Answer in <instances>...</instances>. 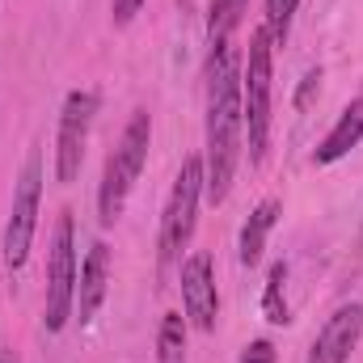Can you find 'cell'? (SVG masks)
I'll list each match as a JSON object with an SVG mask.
<instances>
[{"label": "cell", "mask_w": 363, "mask_h": 363, "mask_svg": "<svg viewBox=\"0 0 363 363\" xmlns=\"http://www.w3.org/2000/svg\"><path fill=\"white\" fill-rule=\"evenodd\" d=\"M250 0H211V13H207V43L220 47V43H233V30L241 26Z\"/></svg>", "instance_id": "obj_13"}, {"label": "cell", "mask_w": 363, "mask_h": 363, "mask_svg": "<svg viewBox=\"0 0 363 363\" xmlns=\"http://www.w3.org/2000/svg\"><path fill=\"white\" fill-rule=\"evenodd\" d=\"M38 203H43V152L34 148L17 174L13 186V207H9V224H4V267L9 271H21L26 258H30V245H34V228H38Z\"/></svg>", "instance_id": "obj_6"}, {"label": "cell", "mask_w": 363, "mask_h": 363, "mask_svg": "<svg viewBox=\"0 0 363 363\" xmlns=\"http://www.w3.org/2000/svg\"><path fill=\"white\" fill-rule=\"evenodd\" d=\"M203 157H186L174 178L169 190V203H165V216H161V271H169L182 258V250L190 245L194 237V224H199V203H203Z\"/></svg>", "instance_id": "obj_5"}, {"label": "cell", "mask_w": 363, "mask_h": 363, "mask_svg": "<svg viewBox=\"0 0 363 363\" xmlns=\"http://www.w3.org/2000/svg\"><path fill=\"white\" fill-rule=\"evenodd\" d=\"M317 89H321V68H313V72L304 77V85H300V93H296V106L304 110V106H308V97H313Z\"/></svg>", "instance_id": "obj_19"}, {"label": "cell", "mask_w": 363, "mask_h": 363, "mask_svg": "<svg viewBox=\"0 0 363 363\" xmlns=\"http://www.w3.org/2000/svg\"><path fill=\"white\" fill-rule=\"evenodd\" d=\"M140 9H144V0H110V17H114V26H131Z\"/></svg>", "instance_id": "obj_17"}, {"label": "cell", "mask_w": 363, "mask_h": 363, "mask_svg": "<svg viewBox=\"0 0 363 363\" xmlns=\"http://www.w3.org/2000/svg\"><path fill=\"white\" fill-rule=\"evenodd\" d=\"M77 228L72 216L64 211L51 237L47 254V296H43V325L47 334H64V325L77 317Z\"/></svg>", "instance_id": "obj_4"}, {"label": "cell", "mask_w": 363, "mask_h": 363, "mask_svg": "<svg viewBox=\"0 0 363 363\" xmlns=\"http://www.w3.org/2000/svg\"><path fill=\"white\" fill-rule=\"evenodd\" d=\"M296 9H300V0H267V34H271L274 47L287 43L291 21H296Z\"/></svg>", "instance_id": "obj_16"}, {"label": "cell", "mask_w": 363, "mask_h": 363, "mask_svg": "<svg viewBox=\"0 0 363 363\" xmlns=\"http://www.w3.org/2000/svg\"><path fill=\"white\" fill-rule=\"evenodd\" d=\"M148 144H152V118H148V110H135V114L127 118V127H123V135H118L110 161H106V169H101V186H97V220H101L106 228L123 216V207H127L135 182L144 174Z\"/></svg>", "instance_id": "obj_2"}, {"label": "cell", "mask_w": 363, "mask_h": 363, "mask_svg": "<svg viewBox=\"0 0 363 363\" xmlns=\"http://www.w3.org/2000/svg\"><path fill=\"white\" fill-rule=\"evenodd\" d=\"M283 287H287V262H274L271 274H267V291H262V313H267L271 325H287L291 321V308H287Z\"/></svg>", "instance_id": "obj_15"}, {"label": "cell", "mask_w": 363, "mask_h": 363, "mask_svg": "<svg viewBox=\"0 0 363 363\" xmlns=\"http://www.w3.org/2000/svg\"><path fill=\"white\" fill-rule=\"evenodd\" d=\"M106 291H110V245L93 241L77 271V321L81 325H89L97 317V308L106 304Z\"/></svg>", "instance_id": "obj_10"}, {"label": "cell", "mask_w": 363, "mask_h": 363, "mask_svg": "<svg viewBox=\"0 0 363 363\" xmlns=\"http://www.w3.org/2000/svg\"><path fill=\"white\" fill-rule=\"evenodd\" d=\"M359 338H363V304L359 300L338 304V308L325 317L321 334L313 338L308 363H347L351 359V351L359 347Z\"/></svg>", "instance_id": "obj_9"}, {"label": "cell", "mask_w": 363, "mask_h": 363, "mask_svg": "<svg viewBox=\"0 0 363 363\" xmlns=\"http://www.w3.org/2000/svg\"><path fill=\"white\" fill-rule=\"evenodd\" d=\"M101 97L93 89H72L60 110V135H55V182H77L85 165V144H89L93 118H97Z\"/></svg>", "instance_id": "obj_7"}, {"label": "cell", "mask_w": 363, "mask_h": 363, "mask_svg": "<svg viewBox=\"0 0 363 363\" xmlns=\"http://www.w3.org/2000/svg\"><path fill=\"white\" fill-rule=\"evenodd\" d=\"M363 144V97L355 101H347L342 106V114H338V123L325 131V140L317 144V152H313V165H334V161H342L351 148H359Z\"/></svg>", "instance_id": "obj_11"}, {"label": "cell", "mask_w": 363, "mask_h": 363, "mask_svg": "<svg viewBox=\"0 0 363 363\" xmlns=\"http://www.w3.org/2000/svg\"><path fill=\"white\" fill-rule=\"evenodd\" d=\"M274 220H279V199H262V203L250 211V220H245V228H241V245H237L241 267H258V262H262V250H267V237H271Z\"/></svg>", "instance_id": "obj_12"}, {"label": "cell", "mask_w": 363, "mask_h": 363, "mask_svg": "<svg viewBox=\"0 0 363 363\" xmlns=\"http://www.w3.org/2000/svg\"><path fill=\"white\" fill-rule=\"evenodd\" d=\"M182 283V308H186V321L203 334L216 330V317H220V291H216V267H211V254L194 250L178 271Z\"/></svg>", "instance_id": "obj_8"}, {"label": "cell", "mask_w": 363, "mask_h": 363, "mask_svg": "<svg viewBox=\"0 0 363 363\" xmlns=\"http://www.w3.org/2000/svg\"><path fill=\"white\" fill-rule=\"evenodd\" d=\"M207 148H203V199L224 203L245 140V110H241V55L233 43L207 51Z\"/></svg>", "instance_id": "obj_1"}, {"label": "cell", "mask_w": 363, "mask_h": 363, "mask_svg": "<svg viewBox=\"0 0 363 363\" xmlns=\"http://www.w3.org/2000/svg\"><path fill=\"white\" fill-rule=\"evenodd\" d=\"M274 43L262 30L250 34V55L241 64V110H245V140H250V165L267 161L271 148V93H274V60H271Z\"/></svg>", "instance_id": "obj_3"}, {"label": "cell", "mask_w": 363, "mask_h": 363, "mask_svg": "<svg viewBox=\"0 0 363 363\" xmlns=\"http://www.w3.org/2000/svg\"><path fill=\"white\" fill-rule=\"evenodd\" d=\"M157 363H186V317L165 313L157 334Z\"/></svg>", "instance_id": "obj_14"}, {"label": "cell", "mask_w": 363, "mask_h": 363, "mask_svg": "<svg viewBox=\"0 0 363 363\" xmlns=\"http://www.w3.org/2000/svg\"><path fill=\"white\" fill-rule=\"evenodd\" d=\"M0 363H21V359H17L13 351H0Z\"/></svg>", "instance_id": "obj_20"}, {"label": "cell", "mask_w": 363, "mask_h": 363, "mask_svg": "<svg viewBox=\"0 0 363 363\" xmlns=\"http://www.w3.org/2000/svg\"><path fill=\"white\" fill-rule=\"evenodd\" d=\"M237 363H274V347L267 342V338H258V342H250V347L241 351Z\"/></svg>", "instance_id": "obj_18"}]
</instances>
